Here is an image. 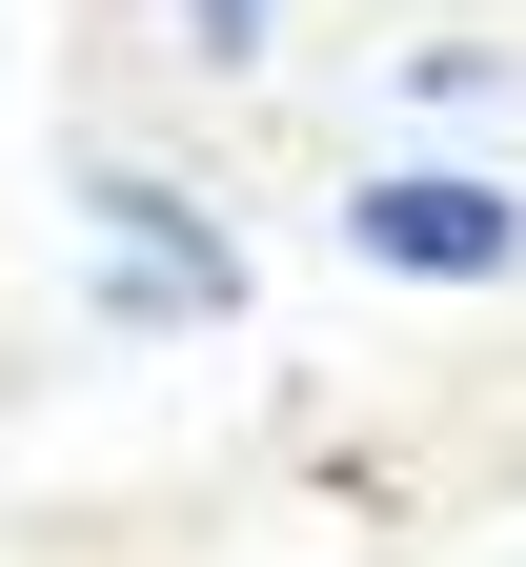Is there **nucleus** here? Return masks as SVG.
Instances as JSON below:
<instances>
[{"label": "nucleus", "instance_id": "obj_1", "mask_svg": "<svg viewBox=\"0 0 526 567\" xmlns=\"http://www.w3.org/2000/svg\"><path fill=\"white\" fill-rule=\"evenodd\" d=\"M82 284H102V344H203V324H244L264 264L203 224L183 163H82Z\"/></svg>", "mask_w": 526, "mask_h": 567}, {"label": "nucleus", "instance_id": "obj_3", "mask_svg": "<svg viewBox=\"0 0 526 567\" xmlns=\"http://www.w3.org/2000/svg\"><path fill=\"white\" fill-rule=\"evenodd\" d=\"M163 21H183L203 82H264V61H283V0H163Z\"/></svg>", "mask_w": 526, "mask_h": 567}, {"label": "nucleus", "instance_id": "obj_4", "mask_svg": "<svg viewBox=\"0 0 526 567\" xmlns=\"http://www.w3.org/2000/svg\"><path fill=\"white\" fill-rule=\"evenodd\" d=\"M486 82H506V61H486V41H405V102H425V122H466Z\"/></svg>", "mask_w": 526, "mask_h": 567}, {"label": "nucleus", "instance_id": "obj_2", "mask_svg": "<svg viewBox=\"0 0 526 567\" xmlns=\"http://www.w3.org/2000/svg\"><path fill=\"white\" fill-rule=\"evenodd\" d=\"M344 244L385 284H526V183H486V163H364Z\"/></svg>", "mask_w": 526, "mask_h": 567}]
</instances>
